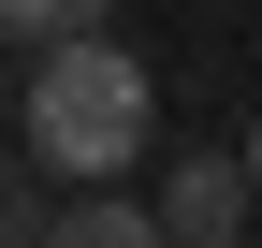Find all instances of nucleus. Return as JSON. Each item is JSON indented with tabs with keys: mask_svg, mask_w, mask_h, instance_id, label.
<instances>
[{
	"mask_svg": "<svg viewBox=\"0 0 262 248\" xmlns=\"http://www.w3.org/2000/svg\"><path fill=\"white\" fill-rule=\"evenodd\" d=\"M0 102H15V44H0Z\"/></svg>",
	"mask_w": 262,
	"mask_h": 248,
	"instance_id": "7",
	"label": "nucleus"
},
{
	"mask_svg": "<svg viewBox=\"0 0 262 248\" xmlns=\"http://www.w3.org/2000/svg\"><path fill=\"white\" fill-rule=\"evenodd\" d=\"M44 219H58V204H44V161H29V146L0 132V234L29 248V234H44Z\"/></svg>",
	"mask_w": 262,
	"mask_h": 248,
	"instance_id": "4",
	"label": "nucleus"
},
{
	"mask_svg": "<svg viewBox=\"0 0 262 248\" xmlns=\"http://www.w3.org/2000/svg\"><path fill=\"white\" fill-rule=\"evenodd\" d=\"M233 146H248V190H262V117H248V132H233Z\"/></svg>",
	"mask_w": 262,
	"mask_h": 248,
	"instance_id": "6",
	"label": "nucleus"
},
{
	"mask_svg": "<svg viewBox=\"0 0 262 248\" xmlns=\"http://www.w3.org/2000/svg\"><path fill=\"white\" fill-rule=\"evenodd\" d=\"M160 234H175V248H233L248 219H262V190H248V146H189V161L175 175H160Z\"/></svg>",
	"mask_w": 262,
	"mask_h": 248,
	"instance_id": "2",
	"label": "nucleus"
},
{
	"mask_svg": "<svg viewBox=\"0 0 262 248\" xmlns=\"http://www.w3.org/2000/svg\"><path fill=\"white\" fill-rule=\"evenodd\" d=\"M15 132H29V161H44V175H131V161H146L160 88H146V58L117 44V15L29 44V73H15Z\"/></svg>",
	"mask_w": 262,
	"mask_h": 248,
	"instance_id": "1",
	"label": "nucleus"
},
{
	"mask_svg": "<svg viewBox=\"0 0 262 248\" xmlns=\"http://www.w3.org/2000/svg\"><path fill=\"white\" fill-rule=\"evenodd\" d=\"M146 234H160V204L131 190V175H73L58 219H44V248H146Z\"/></svg>",
	"mask_w": 262,
	"mask_h": 248,
	"instance_id": "3",
	"label": "nucleus"
},
{
	"mask_svg": "<svg viewBox=\"0 0 262 248\" xmlns=\"http://www.w3.org/2000/svg\"><path fill=\"white\" fill-rule=\"evenodd\" d=\"M117 0H0V44H58V29H102Z\"/></svg>",
	"mask_w": 262,
	"mask_h": 248,
	"instance_id": "5",
	"label": "nucleus"
}]
</instances>
